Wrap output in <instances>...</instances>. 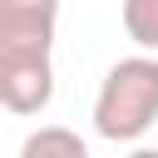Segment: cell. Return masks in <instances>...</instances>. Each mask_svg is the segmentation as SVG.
Segmentation results:
<instances>
[{
  "label": "cell",
  "mask_w": 158,
  "mask_h": 158,
  "mask_svg": "<svg viewBox=\"0 0 158 158\" xmlns=\"http://www.w3.org/2000/svg\"><path fill=\"white\" fill-rule=\"evenodd\" d=\"M158 123V54L118 59L94 94V128L109 143H133Z\"/></svg>",
  "instance_id": "obj_1"
},
{
  "label": "cell",
  "mask_w": 158,
  "mask_h": 158,
  "mask_svg": "<svg viewBox=\"0 0 158 158\" xmlns=\"http://www.w3.org/2000/svg\"><path fill=\"white\" fill-rule=\"evenodd\" d=\"M59 30V0H0V64L49 59Z\"/></svg>",
  "instance_id": "obj_2"
},
{
  "label": "cell",
  "mask_w": 158,
  "mask_h": 158,
  "mask_svg": "<svg viewBox=\"0 0 158 158\" xmlns=\"http://www.w3.org/2000/svg\"><path fill=\"white\" fill-rule=\"evenodd\" d=\"M54 99V64L49 59H10L0 64V109L30 118L44 114Z\"/></svg>",
  "instance_id": "obj_3"
},
{
  "label": "cell",
  "mask_w": 158,
  "mask_h": 158,
  "mask_svg": "<svg viewBox=\"0 0 158 158\" xmlns=\"http://www.w3.org/2000/svg\"><path fill=\"white\" fill-rule=\"evenodd\" d=\"M15 158H89V143L74 128H64V123H44V128H35L20 143Z\"/></svg>",
  "instance_id": "obj_4"
},
{
  "label": "cell",
  "mask_w": 158,
  "mask_h": 158,
  "mask_svg": "<svg viewBox=\"0 0 158 158\" xmlns=\"http://www.w3.org/2000/svg\"><path fill=\"white\" fill-rule=\"evenodd\" d=\"M118 15H123V35L138 49L158 54V0H123Z\"/></svg>",
  "instance_id": "obj_5"
},
{
  "label": "cell",
  "mask_w": 158,
  "mask_h": 158,
  "mask_svg": "<svg viewBox=\"0 0 158 158\" xmlns=\"http://www.w3.org/2000/svg\"><path fill=\"white\" fill-rule=\"evenodd\" d=\"M128 158H158V148H133Z\"/></svg>",
  "instance_id": "obj_6"
}]
</instances>
